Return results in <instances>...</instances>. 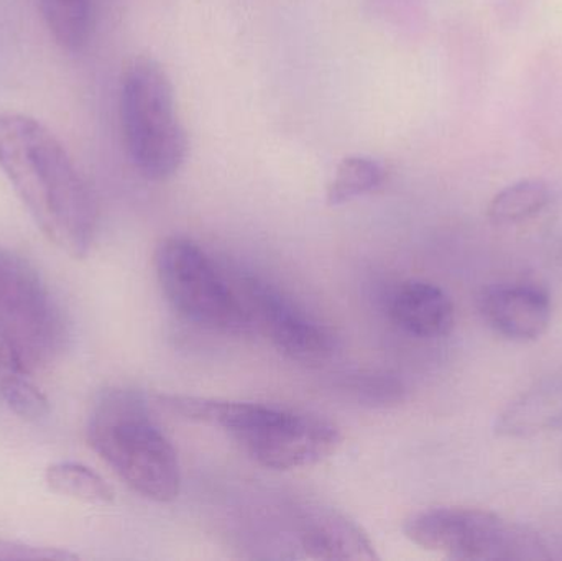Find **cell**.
Segmentation results:
<instances>
[{
	"mask_svg": "<svg viewBox=\"0 0 562 561\" xmlns=\"http://www.w3.org/2000/svg\"><path fill=\"white\" fill-rule=\"evenodd\" d=\"M562 428V378L538 382L498 415L495 431L505 438H528Z\"/></svg>",
	"mask_w": 562,
	"mask_h": 561,
	"instance_id": "12",
	"label": "cell"
},
{
	"mask_svg": "<svg viewBox=\"0 0 562 561\" xmlns=\"http://www.w3.org/2000/svg\"><path fill=\"white\" fill-rule=\"evenodd\" d=\"M477 306L488 328L510 341H535L550 328V295L531 283L485 287L479 293Z\"/></svg>",
	"mask_w": 562,
	"mask_h": 561,
	"instance_id": "9",
	"label": "cell"
},
{
	"mask_svg": "<svg viewBox=\"0 0 562 561\" xmlns=\"http://www.w3.org/2000/svg\"><path fill=\"white\" fill-rule=\"evenodd\" d=\"M43 19L58 45L78 52L91 30V0H40Z\"/></svg>",
	"mask_w": 562,
	"mask_h": 561,
	"instance_id": "15",
	"label": "cell"
},
{
	"mask_svg": "<svg viewBox=\"0 0 562 561\" xmlns=\"http://www.w3.org/2000/svg\"><path fill=\"white\" fill-rule=\"evenodd\" d=\"M0 315L12 323L26 359L46 355L61 339L63 323L40 273L0 247Z\"/></svg>",
	"mask_w": 562,
	"mask_h": 561,
	"instance_id": "8",
	"label": "cell"
},
{
	"mask_svg": "<svg viewBox=\"0 0 562 561\" xmlns=\"http://www.w3.org/2000/svg\"><path fill=\"white\" fill-rule=\"evenodd\" d=\"M0 170L46 239L85 259L98 231V204L58 137L30 115L2 112Z\"/></svg>",
	"mask_w": 562,
	"mask_h": 561,
	"instance_id": "1",
	"label": "cell"
},
{
	"mask_svg": "<svg viewBox=\"0 0 562 561\" xmlns=\"http://www.w3.org/2000/svg\"><path fill=\"white\" fill-rule=\"evenodd\" d=\"M406 539L452 560L538 561L551 559L535 530L507 523L488 510L436 507L422 510L403 526Z\"/></svg>",
	"mask_w": 562,
	"mask_h": 561,
	"instance_id": "6",
	"label": "cell"
},
{
	"mask_svg": "<svg viewBox=\"0 0 562 561\" xmlns=\"http://www.w3.org/2000/svg\"><path fill=\"white\" fill-rule=\"evenodd\" d=\"M155 270L168 303L188 322L226 335L252 332V316L239 290L193 240L167 237L155 253Z\"/></svg>",
	"mask_w": 562,
	"mask_h": 561,
	"instance_id": "5",
	"label": "cell"
},
{
	"mask_svg": "<svg viewBox=\"0 0 562 561\" xmlns=\"http://www.w3.org/2000/svg\"><path fill=\"white\" fill-rule=\"evenodd\" d=\"M45 483L53 493L88 504H111L114 490L91 468L72 461L52 464L45 473Z\"/></svg>",
	"mask_w": 562,
	"mask_h": 561,
	"instance_id": "14",
	"label": "cell"
},
{
	"mask_svg": "<svg viewBox=\"0 0 562 561\" xmlns=\"http://www.w3.org/2000/svg\"><path fill=\"white\" fill-rule=\"evenodd\" d=\"M128 158L148 180L175 177L187 160L188 134L177 114L173 85L155 59L140 56L124 69L119 96Z\"/></svg>",
	"mask_w": 562,
	"mask_h": 561,
	"instance_id": "4",
	"label": "cell"
},
{
	"mask_svg": "<svg viewBox=\"0 0 562 561\" xmlns=\"http://www.w3.org/2000/svg\"><path fill=\"white\" fill-rule=\"evenodd\" d=\"M0 397L10 411L25 420H40L49 414L46 395L25 374L7 375L0 379Z\"/></svg>",
	"mask_w": 562,
	"mask_h": 561,
	"instance_id": "18",
	"label": "cell"
},
{
	"mask_svg": "<svg viewBox=\"0 0 562 561\" xmlns=\"http://www.w3.org/2000/svg\"><path fill=\"white\" fill-rule=\"evenodd\" d=\"M297 539L314 560H379L362 527L327 507H307L297 516Z\"/></svg>",
	"mask_w": 562,
	"mask_h": 561,
	"instance_id": "10",
	"label": "cell"
},
{
	"mask_svg": "<svg viewBox=\"0 0 562 561\" xmlns=\"http://www.w3.org/2000/svg\"><path fill=\"white\" fill-rule=\"evenodd\" d=\"M385 180V170L369 157H347L340 161L327 190V201L333 206L347 203L376 190Z\"/></svg>",
	"mask_w": 562,
	"mask_h": 561,
	"instance_id": "16",
	"label": "cell"
},
{
	"mask_svg": "<svg viewBox=\"0 0 562 561\" xmlns=\"http://www.w3.org/2000/svg\"><path fill=\"white\" fill-rule=\"evenodd\" d=\"M157 404L188 420L223 428L254 461L269 470L313 467L336 453L342 435L319 415L250 402L158 395Z\"/></svg>",
	"mask_w": 562,
	"mask_h": 561,
	"instance_id": "2",
	"label": "cell"
},
{
	"mask_svg": "<svg viewBox=\"0 0 562 561\" xmlns=\"http://www.w3.org/2000/svg\"><path fill=\"white\" fill-rule=\"evenodd\" d=\"M240 295L252 316L254 328L257 326L284 358L304 366L329 361L336 349L333 333L272 283L246 277Z\"/></svg>",
	"mask_w": 562,
	"mask_h": 561,
	"instance_id": "7",
	"label": "cell"
},
{
	"mask_svg": "<svg viewBox=\"0 0 562 561\" xmlns=\"http://www.w3.org/2000/svg\"><path fill=\"white\" fill-rule=\"evenodd\" d=\"M389 313L398 328L416 338H442L456 323L454 305L448 293L426 280L403 282L390 299Z\"/></svg>",
	"mask_w": 562,
	"mask_h": 561,
	"instance_id": "11",
	"label": "cell"
},
{
	"mask_svg": "<svg viewBox=\"0 0 562 561\" xmlns=\"http://www.w3.org/2000/svg\"><path fill=\"white\" fill-rule=\"evenodd\" d=\"M78 559L76 553L53 547L30 546V543L0 540V561L52 560L71 561Z\"/></svg>",
	"mask_w": 562,
	"mask_h": 561,
	"instance_id": "19",
	"label": "cell"
},
{
	"mask_svg": "<svg viewBox=\"0 0 562 561\" xmlns=\"http://www.w3.org/2000/svg\"><path fill=\"white\" fill-rule=\"evenodd\" d=\"M339 388L353 401L372 408L396 407L406 397L402 379L383 371L349 372L340 379Z\"/></svg>",
	"mask_w": 562,
	"mask_h": 561,
	"instance_id": "17",
	"label": "cell"
},
{
	"mask_svg": "<svg viewBox=\"0 0 562 561\" xmlns=\"http://www.w3.org/2000/svg\"><path fill=\"white\" fill-rule=\"evenodd\" d=\"M88 440L134 493L158 504L180 496L177 451L140 392L109 389L101 394L89 417Z\"/></svg>",
	"mask_w": 562,
	"mask_h": 561,
	"instance_id": "3",
	"label": "cell"
},
{
	"mask_svg": "<svg viewBox=\"0 0 562 561\" xmlns=\"http://www.w3.org/2000/svg\"><path fill=\"white\" fill-rule=\"evenodd\" d=\"M25 372L26 358L19 339L5 323H0V379Z\"/></svg>",
	"mask_w": 562,
	"mask_h": 561,
	"instance_id": "20",
	"label": "cell"
},
{
	"mask_svg": "<svg viewBox=\"0 0 562 561\" xmlns=\"http://www.w3.org/2000/svg\"><path fill=\"white\" fill-rule=\"evenodd\" d=\"M553 200V190L544 180L528 178L508 184L498 191L487 207V216L492 223L517 224L540 214Z\"/></svg>",
	"mask_w": 562,
	"mask_h": 561,
	"instance_id": "13",
	"label": "cell"
}]
</instances>
